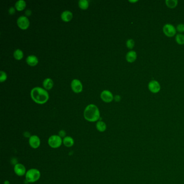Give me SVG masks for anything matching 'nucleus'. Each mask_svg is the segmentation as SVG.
<instances>
[{"label": "nucleus", "instance_id": "17", "mask_svg": "<svg viewBox=\"0 0 184 184\" xmlns=\"http://www.w3.org/2000/svg\"><path fill=\"white\" fill-rule=\"evenodd\" d=\"M96 129L99 132H103L106 130V125L104 122L99 120L96 123Z\"/></svg>", "mask_w": 184, "mask_h": 184}, {"label": "nucleus", "instance_id": "20", "mask_svg": "<svg viewBox=\"0 0 184 184\" xmlns=\"http://www.w3.org/2000/svg\"><path fill=\"white\" fill-rule=\"evenodd\" d=\"M14 57L15 59L17 60H20L22 59L23 57V53L21 50L18 49L15 50L14 52Z\"/></svg>", "mask_w": 184, "mask_h": 184}, {"label": "nucleus", "instance_id": "21", "mask_svg": "<svg viewBox=\"0 0 184 184\" xmlns=\"http://www.w3.org/2000/svg\"><path fill=\"white\" fill-rule=\"evenodd\" d=\"M79 5L82 9H87L89 7V1L88 0H79Z\"/></svg>", "mask_w": 184, "mask_h": 184}, {"label": "nucleus", "instance_id": "29", "mask_svg": "<svg viewBox=\"0 0 184 184\" xmlns=\"http://www.w3.org/2000/svg\"><path fill=\"white\" fill-rule=\"evenodd\" d=\"M114 99L116 101V102H119L121 99V98L120 96L119 95H116L115 97H114Z\"/></svg>", "mask_w": 184, "mask_h": 184}, {"label": "nucleus", "instance_id": "14", "mask_svg": "<svg viewBox=\"0 0 184 184\" xmlns=\"http://www.w3.org/2000/svg\"><path fill=\"white\" fill-rule=\"evenodd\" d=\"M26 62L30 66H35L38 63V58L35 55H29L27 57Z\"/></svg>", "mask_w": 184, "mask_h": 184}, {"label": "nucleus", "instance_id": "5", "mask_svg": "<svg viewBox=\"0 0 184 184\" xmlns=\"http://www.w3.org/2000/svg\"><path fill=\"white\" fill-rule=\"evenodd\" d=\"M162 30L165 35L168 37H172L175 36L177 31L176 28L171 24H166L164 25Z\"/></svg>", "mask_w": 184, "mask_h": 184}, {"label": "nucleus", "instance_id": "16", "mask_svg": "<svg viewBox=\"0 0 184 184\" xmlns=\"http://www.w3.org/2000/svg\"><path fill=\"white\" fill-rule=\"evenodd\" d=\"M53 81L52 79L50 78H47L45 79L43 82V85L44 88L46 90H50L52 89L53 87Z\"/></svg>", "mask_w": 184, "mask_h": 184}, {"label": "nucleus", "instance_id": "19", "mask_svg": "<svg viewBox=\"0 0 184 184\" xmlns=\"http://www.w3.org/2000/svg\"><path fill=\"white\" fill-rule=\"evenodd\" d=\"M165 3H166V5L168 6V8L173 9L176 8L177 6L178 1L177 0H166Z\"/></svg>", "mask_w": 184, "mask_h": 184}, {"label": "nucleus", "instance_id": "6", "mask_svg": "<svg viewBox=\"0 0 184 184\" xmlns=\"http://www.w3.org/2000/svg\"><path fill=\"white\" fill-rule=\"evenodd\" d=\"M17 24L22 29H26L29 26V21L27 17L21 16L17 19Z\"/></svg>", "mask_w": 184, "mask_h": 184}, {"label": "nucleus", "instance_id": "31", "mask_svg": "<svg viewBox=\"0 0 184 184\" xmlns=\"http://www.w3.org/2000/svg\"><path fill=\"white\" fill-rule=\"evenodd\" d=\"M4 184H10V182L8 180H6L4 182Z\"/></svg>", "mask_w": 184, "mask_h": 184}, {"label": "nucleus", "instance_id": "11", "mask_svg": "<svg viewBox=\"0 0 184 184\" xmlns=\"http://www.w3.org/2000/svg\"><path fill=\"white\" fill-rule=\"evenodd\" d=\"M100 97L103 101L107 103L111 102V101L114 99V96L112 93L110 91L106 90H104L100 94Z\"/></svg>", "mask_w": 184, "mask_h": 184}, {"label": "nucleus", "instance_id": "3", "mask_svg": "<svg viewBox=\"0 0 184 184\" xmlns=\"http://www.w3.org/2000/svg\"><path fill=\"white\" fill-rule=\"evenodd\" d=\"M25 179L28 183H33L37 181L41 177V172L36 168H31L27 171L25 174Z\"/></svg>", "mask_w": 184, "mask_h": 184}, {"label": "nucleus", "instance_id": "15", "mask_svg": "<svg viewBox=\"0 0 184 184\" xmlns=\"http://www.w3.org/2000/svg\"><path fill=\"white\" fill-rule=\"evenodd\" d=\"M75 143L74 139L70 136H66L63 139V144L67 147H71L73 146Z\"/></svg>", "mask_w": 184, "mask_h": 184}, {"label": "nucleus", "instance_id": "27", "mask_svg": "<svg viewBox=\"0 0 184 184\" xmlns=\"http://www.w3.org/2000/svg\"><path fill=\"white\" fill-rule=\"evenodd\" d=\"M15 12V9L13 7H11L9 9V13L10 14H14Z\"/></svg>", "mask_w": 184, "mask_h": 184}, {"label": "nucleus", "instance_id": "8", "mask_svg": "<svg viewBox=\"0 0 184 184\" xmlns=\"http://www.w3.org/2000/svg\"><path fill=\"white\" fill-rule=\"evenodd\" d=\"M14 170L17 176H19V177H22L24 175H25L27 171L26 170V168L25 166L20 163H17V164L15 165Z\"/></svg>", "mask_w": 184, "mask_h": 184}, {"label": "nucleus", "instance_id": "22", "mask_svg": "<svg viewBox=\"0 0 184 184\" xmlns=\"http://www.w3.org/2000/svg\"><path fill=\"white\" fill-rule=\"evenodd\" d=\"M176 41L179 45L184 44V35L182 34H179L176 36Z\"/></svg>", "mask_w": 184, "mask_h": 184}, {"label": "nucleus", "instance_id": "30", "mask_svg": "<svg viewBox=\"0 0 184 184\" xmlns=\"http://www.w3.org/2000/svg\"><path fill=\"white\" fill-rule=\"evenodd\" d=\"M31 11H30V10H27L25 11V14L27 15V16H29L31 15Z\"/></svg>", "mask_w": 184, "mask_h": 184}, {"label": "nucleus", "instance_id": "13", "mask_svg": "<svg viewBox=\"0 0 184 184\" xmlns=\"http://www.w3.org/2000/svg\"><path fill=\"white\" fill-rule=\"evenodd\" d=\"M73 16V13L69 10H65L61 14V19L65 22L70 21L72 19Z\"/></svg>", "mask_w": 184, "mask_h": 184}, {"label": "nucleus", "instance_id": "1", "mask_svg": "<svg viewBox=\"0 0 184 184\" xmlns=\"http://www.w3.org/2000/svg\"><path fill=\"white\" fill-rule=\"evenodd\" d=\"M31 97L36 103L43 104L49 99V93L46 90L41 87H35L31 90Z\"/></svg>", "mask_w": 184, "mask_h": 184}, {"label": "nucleus", "instance_id": "4", "mask_svg": "<svg viewBox=\"0 0 184 184\" xmlns=\"http://www.w3.org/2000/svg\"><path fill=\"white\" fill-rule=\"evenodd\" d=\"M48 143L49 146L52 149H57L60 147L62 144V138L58 135H52L48 139Z\"/></svg>", "mask_w": 184, "mask_h": 184}, {"label": "nucleus", "instance_id": "7", "mask_svg": "<svg viewBox=\"0 0 184 184\" xmlns=\"http://www.w3.org/2000/svg\"><path fill=\"white\" fill-rule=\"evenodd\" d=\"M29 144L33 149H37L41 145L40 138L37 135H32L29 138Z\"/></svg>", "mask_w": 184, "mask_h": 184}, {"label": "nucleus", "instance_id": "23", "mask_svg": "<svg viewBox=\"0 0 184 184\" xmlns=\"http://www.w3.org/2000/svg\"><path fill=\"white\" fill-rule=\"evenodd\" d=\"M126 46L129 49H132L134 48L135 45V42L132 39H129L126 42Z\"/></svg>", "mask_w": 184, "mask_h": 184}, {"label": "nucleus", "instance_id": "12", "mask_svg": "<svg viewBox=\"0 0 184 184\" xmlns=\"http://www.w3.org/2000/svg\"><path fill=\"white\" fill-rule=\"evenodd\" d=\"M137 57V55L135 51H130L128 52L126 55V59L128 62L132 63L135 61Z\"/></svg>", "mask_w": 184, "mask_h": 184}, {"label": "nucleus", "instance_id": "25", "mask_svg": "<svg viewBox=\"0 0 184 184\" xmlns=\"http://www.w3.org/2000/svg\"><path fill=\"white\" fill-rule=\"evenodd\" d=\"M176 30L179 33H184V24H179L177 25L176 28Z\"/></svg>", "mask_w": 184, "mask_h": 184}, {"label": "nucleus", "instance_id": "28", "mask_svg": "<svg viewBox=\"0 0 184 184\" xmlns=\"http://www.w3.org/2000/svg\"><path fill=\"white\" fill-rule=\"evenodd\" d=\"M23 135L25 136V137H27V138H30V137L31 136V135H30V133L29 132H25V133H23Z\"/></svg>", "mask_w": 184, "mask_h": 184}, {"label": "nucleus", "instance_id": "10", "mask_svg": "<svg viewBox=\"0 0 184 184\" xmlns=\"http://www.w3.org/2000/svg\"><path fill=\"white\" fill-rule=\"evenodd\" d=\"M71 86L72 90L74 92H76V93L81 92L83 89V85H82L81 82L80 81H79V79H74L73 80V81L71 82Z\"/></svg>", "mask_w": 184, "mask_h": 184}, {"label": "nucleus", "instance_id": "18", "mask_svg": "<svg viewBox=\"0 0 184 184\" xmlns=\"http://www.w3.org/2000/svg\"><path fill=\"white\" fill-rule=\"evenodd\" d=\"M15 6L17 10L21 11L23 10L26 7V2L24 0H19L16 2Z\"/></svg>", "mask_w": 184, "mask_h": 184}, {"label": "nucleus", "instance_id": "26", "mask_svg": "<svg viewBox=\"0 0 184 184\" xmlns=\"http://www.w3.org/2000/svg\"><path fill=\"white\" fill-rule=\"evenodd\" d=\"M58 135H59L61 138L63 139V138H65V137L67 136V135H67V133H66L65 131L63 130H60V131H59Z\"/></svg>", "mask_w": 184, "mask_h": 184}, {"label": "nucleus", "instance_id": "24", "mask_svg": "<svg viewBox=\"0 0 184 184\" xmlns=\"http://www.w3.org/2000/svg\"><path fill=\"white\" fill-rule=\"evenodd\" d=\"M0 74H1V76H0V81H1V82H3V81H6V79L7 78V75L6 73L3 71H1Z\"/></svg>", "mask_w": 184, "mask_h": 184}, {"label": "nucleus", "instance_id": "2", "mask_svg": "<svg viewBox=\"0 0 184 184\" xmlns=\"http://www.w3.org/2000/svg\"><path fill=\"white\" fill-rule=\"evenodd\" d=\"M85 119L90 122L97 121L100 118V112L97 106L94 104H89L85 108L84 112Z\"/></svg>", "mask_w": 184, "mask_h": 184}, {"label": "nucleus", "instance_id": "9", "mask_svg": "<svg viewBox=\"0 0 184 184\" xmlns=\"http://www.w3.org/2000/svg\"><path fill=\"white\" fill-rule=\"evenodd\" d=\"M149 89L151 92L153 93H157L160 90V85L158 82L156 80H152L149 83L148 85Z\"/></svg>", "mask_w": 184, "mask_h": 184}]
</instances>
